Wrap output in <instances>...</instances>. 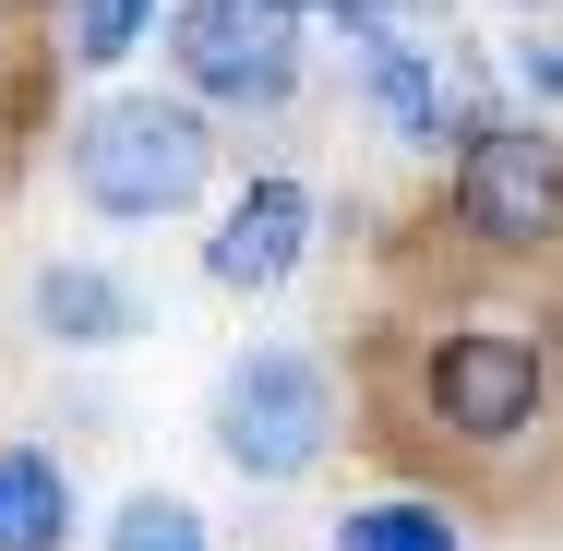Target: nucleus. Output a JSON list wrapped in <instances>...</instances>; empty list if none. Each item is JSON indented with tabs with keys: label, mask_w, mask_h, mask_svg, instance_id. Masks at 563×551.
I'll return each mask as SVG.
<instances>
[{
	"label": "nucleus",
	"mask_w": 563,
	"mask_h": 551,
	"mask_svg": "<svg viewBox=\"0 0 563 551\" xmlns=\"http://www.w3.org/2000/svg\"><path fill=\"white\" fill-rule=\"evenodd\" d=\"M73 540V480L36 443H0V551H60Z\"/></svg>",
	"instance_id": "obj_7"
},
{
	"label": "nucleus",
	"mask_w": 563,
	"mask_h": 551,
	"mask_svg": "<svg viewBox=\"0 0 563 551\" xmlns=\"http://www.w3.org/2000/svg\"><path fill=\"white\" fill-rule=\"evenodd\" d=\"M300 252H312V192H300V180H252V192L228 205V228L205 240V276H217V288H276Z\"/></svg>",
	"instance_id": "obj_6"
},
{
	"label": "nucleus",
	"mask_w": 563,
	"mask_h": 551,
	"mask_svg": "<svg viewBox=\"0 0 563 551\" xmlns=\"http://www.w3.org/2000/svg\"><path fill=\"white\" fill-rule=\"evenodd\" d=\"M288 24H347V36H384L396 24V0H276Z\"/></svg>",
	"instance_id": "obj_13"
},
{
	"label": "nucleus",
	"mask_w": 563,
	"mask_h": 551,
	"mask_svg": "<svg viewBox=\"0 0 563 551\" xmlns=\"http://www.w3.org/2000/svg\"><path fill=\"white\" fill-rule=\"evenodd\" d=\"M336 551H455V528L432 516V504H360L336 528Z\"/></svg>",
	"instance_id": "obj_11"
},
{
	"label": "nucleus",
	"mask_w": 563,
	"mask_h": 551,
	"mask_svg": "<svg viewBox=\"0 0 563 551\" xmlns=\"http://www.w3.org/2000/svg\"><path fill=\"white\" fill-rule=\"evenodd\" d=\"M360 73H372V97H384V120H408V132H444V85H432V60L384 24V36H360Z\"/></svg>",
	"instance_id": "obj_9"
},
{
	"label": "nucleus",
	"mask_w": 563,
	"mask_h": 551,
	"mask_svg": "<svg viewBox=\"0 0 563 551\" xmlns=\"http://www.w3.org/2000/svg\"><path fill=\"white\" fill-rule=\"evenodd\" d=\"M144 12H156V0H73V60H120V48L144 36Z\"/></svg>",
	"instance_id": "obj_12"
},
{
	"label": "nucleus",
	"mask_w": 563,
	"mask_h": 551,
	"mask_svg": "<svg viewBox=\"0 0 563 551\" xmlns=\"http://www.w3.org/2000/svg\"><path fill=\"white\" fill-rule=\"evenodd\" d=\"M540 396H552V360H540V335H444L432 348V420L467 443H516L528 420H540Z\"/></svg>",
	"instance_id": "obj_5"
},
{
	"label": "nucleus",
	"mask_w": 563,
	"mask_h": 551,
	"mask_svg": "<svg viewBox=\"0 0 563 551\" xmlns=\"http://www.w3.org/2000/svg\"><path fill=\"white\" fill-rule=\"evenodd\" d=\"M516 73H528V85H540V97H563V48H528V60H516Z\"/></svg>",
	"instance_id": "obj_14"
},
{
	"label": "nucleus",
	"mask_w": 563,
	"mask_h": 551,
	"mask_svg": "<svg viewBox=\"0 0 563 551\" xmlns=\"http://www.w3.org/2000/svg\"><path fill=\"white\" fill-rule=\"evenodd\" d=\"M36 324L60 335V348H120L144 312H132V288L97 276V264H48V276H36Z\"/></svg>",
	"instance_id": "obj_8"
},
{
	"label": "nucleus",
	"mask_w": 563,
	"mask_h": 551,
	"mask_svg": "<svg viewBox=\"0 0 563 551\" xmlns=\"http://www.w3.org/2000/svg\"><path fill=\"white\" fill-rule=\"evenodd\" d=\"M168 60L192 73V97H228V109H276L300 85V24L276 0H180L168 12Z\"/></svg>",
	"instance_id": "obj_4"
},
{
	"label": "nucleus",
	"mask_w": 563,
	"mask_h": 551,
	"mask_svg": "<svg viewBox=\"0 0 563 551\" xmlns=\"http://www.w3.org/2000/svg\"><path fill=\"white\" fill-rule=\"evenodd\" d=\"M205 168H217V144L180 97H109L73 132V192L97 217H180L205 192Z\"/></svg>",
	"instance_id": "obj_1"
},
{
	"label": "nucleus",
	"mask_w": 563,
	"mask_h": 551,
	"mask_svg": "<svg viewBox=\"0 0 563 551\" xmlns=\"http://www.w3.org/2000/svg\"><path fill=\"white\" fill-rule=\"evenodd\" d=\"M455 228L492 252H552L563 240V144L528 120H479L455 156Z\"/></svg>",
	"instance_id": "obj_3"
},
{
	"label": "nucleus",
	"mask_w": 563,
	"mask_h": 551,
	"mask_svg": "<svg viewBox=\"0 0 563 551\" xmlns=\"http://www.w3.org/2000/svg\"><path fill=\"white\" fill-rule=\"evenodd\" d=\"M109 551H205V516H192L180 492H132L109 516Z\"/></svg>",
	"instance_id": "obj_10"
},
{
	"label": "nucleus",
	"mask_w": 563,
	"mask_h": 551,
	"mask_svg": "<svg viewBox=\"0 0 563 551\" xmlns=\"http://www.w3.org/2000/svg\"><path fill=\"white\" fill-rule=\"evenodd\" d=\"M324 443H336V396H324V372H312L300 348L228 360V384H217V455L240 467V480H300Z\"/></svg>",
	"instance_id": "obj_2"
}]
</instances>
